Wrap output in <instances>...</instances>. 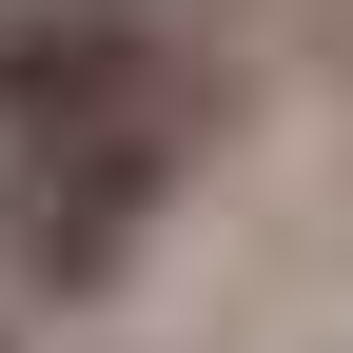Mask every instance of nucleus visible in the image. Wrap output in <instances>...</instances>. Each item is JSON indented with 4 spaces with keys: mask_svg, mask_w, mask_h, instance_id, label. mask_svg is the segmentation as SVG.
<instances>
[{
    "mask_svg": "<svg viewBox=\"0 0 353 353\" xmlns=\"http://www.w3.org/2000/svg\"><path fill=\"white\" fill-rule=\"evenodd\" d=\"M0 353H20V334H0Z\"/></svg>",
    "mask_w": 353,
    "mask_h": 353,
    "instance_id": "f03ea898",
    "label": "nucleus"
},
{
    "mask_svg": "<svg viewBox=\"0 0 353 353\" xmlns=\"http://www.w3.org/2000/svg\"><path fill=\"white\" fill-rule=\"evenodd\" d=\"M118 20H157V0H118Z\"/></svg>",
    "mask_w": 353,
    "mask_h": 353,
    "instance_id": "f257e3e1",
    "label": "nucleus"
}]
</instances>
